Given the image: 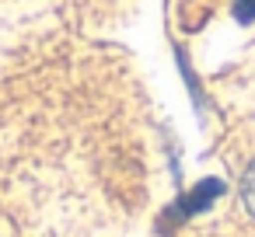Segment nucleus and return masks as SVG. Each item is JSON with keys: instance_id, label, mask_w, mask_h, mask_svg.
Listing matches in <instances>:
<instances>
[{"instance_id": "f257e3e1", "label": "nucleus", "mask_w": 255, "mask_h": 237, "mask_svg": "<svg viewBox=\"0 0 255 237\" xmlns=\"http://www.w3.org/2000/svg\"><path fill=\"white\" fill-rule=\"evenodd\" d=\"M241 199H245V206H248V213L255 216V164L245 171V178H241Z\"/></svg>"}, {"instance_id": "f03ea898", "label": "nucleus", "mask_w": 255, "mask_h": 237, "mask_svg": "<svg viewBox=\"0 0 255 237\" xmlns=\"http://www.w3.org/2000/svg\"><path fill=\"white\" fill-rule=\"evenodd\" d=\"M238 21H255V0H234Z\"/></svg>"}]
</instances>
